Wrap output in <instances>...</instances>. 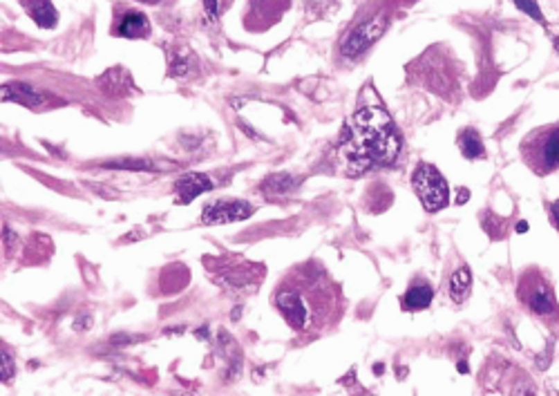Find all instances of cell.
<instances>
[{
  "mask_svg": "<svg viewBox=\"0 0 559 396\" xmlns=\"http://www.w3.org/2000/svg\"><path fill=\"white\" fill-rule=\"evenodd\" d=\"M204 7H206V12H208L211 18H215V16H218V12H220V3H218V0H204Z\"/></svg>",
  "mask_w": 559,
  "mask_h": 396,
  "instance_id": "cell-20",
  "label": "cell"
},
{
  "mask_svg": "<svg viewBox=\"0 0 559 396\" xmlns=\"http://www.w3.org/2000/svg\"><path fill=\"white\" fill-rule=\"evenodd\" d=\"M141 3H148V5H157L159 0H141Z\"/></svg>",
  "mask_w": 559,
  "mask_h": 396,
  "instance_id": "cell-23",
  "label": "cell"
},
{
  "mask_svg": "<svg viewBox=\"0 0 559 396\" xmlns=\"http://www.w3.org/2000/svg\"><path fill=\"white\" fill-rule=\"evenodd\" d=\"M3 101H16V103L34 108V105L43 103V96L27 83H7L3 85Z\"/></svg>",
  "mask_w": 559,
  "mask_h": 396,
  "instance_id": "cell-13",
  "label": "cell"
},
{
  "mask_svg": "<svg viewBox=\"0 0 559 396\" xmlns=\"http://www.w3.org/2000/svg\"><path fill=\"white\" fill-rule=\"evenodd\" d=\"M253 215V206L244 199H220L211 201L204 208L202 222L204 224H229V222H240Z\"/></svg>",
  "mask_w": 559,
  "mask_h": 396,
  "instance_id": "cell-7",
  "label": "cell"
},
{
  "mask_svg": "<svg viewBox=\"0 0 559 396\" xmlns=\"http://www.w3.org/2000/svg\"><path fill=\"white\" fill-rule=\"evenodd\" d=\"M0 376H3V383L14 376V361L5 350H3V363H0Z\"/></svg>",
  "mask_w": 559,
  "mask_h": 396,
  "instance_id": "cell-19",
  "label": "cell"
},
{
  "mask_svg": "<svg viewBox=\"0 0 559 396\" xmlns=\"http://www.w3.org/2000/svg\"><path fill=\"white\" fill-rule=\"evenodd\" d=\"M296 183H298V179L291 177V175H271V177L264 179L262 192L267 197H282L296 188Z\"/></svg>",
  "mask_w": 559,
  "mask_h": 396,
  "instance_id": "cell-14",
  "label": "cell"
},
{
  "mask_svg": "<svg viewBox=\"0 0 559 396\" xmlns=\"http://www.w3.org/2000/svg\"><path fill=\"white\" fill-rule=\"evenodd\" d=\"M470 285H472V276H470V269L468 267H461L452 273L450 278V294L456 303H463L468 294H470Z\"/></svg>",
  "mask_w": 559,
  "mask_h": 396,
  "instance_id": "cell-16",
  "label": "cell"
},
{
  "mask_svg": "<svg viewBox=\"0 0 559 396\" xmlns=\"http://www.w3.org/2000/svg\"><path fill=\"white\" fill-rule=\"evenodd\" d=\"M222 269L220 271V282L227 285L231 289H242V287H255L260 285V280L264 276V267L262 264H253V262H247V260H242L240 267L235 264H227V262H220ZM258 289V287H255Z\"/></svg>",
  "mask_w": 559,
  "mask_h": 396,
  "instance_id": "cell-8",
  "label": "cell"
},
{
  "mask_svg": "<svg viewBox=\"0 0 559 396\" xmlns=\"http://www.w3.org/2000/svg\"><path fill=\"white\" fill-rule=\"evenodd\" d=\"M400 152V134L389 114L378 105L360 108L349 128L340 154L349 175H358L374 166H389Z\"/></svg>",
  "mask_w": 559,
  "mask_h": 396,
  "instance_id": "cell-2",
  "label": "cell"
},
{
  "mask_svg": "<svg viewBox=\"0 0 559 396\" xmlns=\"http://www.w3.org/2000/svg\"><path fill=\"white\" fill-rule=\"evenodd\" d=\"M273 305L291 330L305 336H318L336 327L345 314V296L320 262L293 267L280 280Z\"/></svg>",
  "mask_w": 559,
  "mask_h": 396,
  "instance_id": "cell-1",
  "label": "cell"
},
{
  "mask_svg": "<svg viewBox=\"0 0 559 396\" xmlns=\"http://www.w3.org/2000/svg\"><path fill=\"white\" fill-rule=\"evenodd\" d=\"M522 157L539 177L559 170V123L544 125L528 134L522 141Z\"/></svg>",
  "mask_w": 559,
  "mask_h": 396,
  "instance_id": "cell-4",
  "label": "cell"
},
{
  "mask_svg": "<svg viewBox=\"0 0 559 396\" xmlns=\"http://www.w3.org/2000/svg\"><path fill=\"white\" fill-rule=\"evenodd\" d=\"M213 188V181L208 175L202 172H188L177 179L175 183V195H177V204H190L195 197H199L202 192H208Z\"/></svg>",
  "mask_w": 559,
  "mask_h": 396,
  "instance_id": "cell-9",
  "label": "cell"
},
{
  "mask_svg": "<svg viewBox=\"0 0 559 396\" xmlns=\"http://www.w3.org/2000/svg\"><path fill=\"white\" fill-rule=\"evenodd\" d=\"M517 298L533 316L542 318L546 325H559V305L553 291L551 280L544 276L542 269L531 267L519 276Z\"/></svg>",
  "mask_w": 559,
  "mask_h": 396,
  "instance_id": "cell-3",
  "label": "cell"
},
{
  "mask_svg": "<svg viewBox=\"0 0 559 396\" xmlns=\"http://www.w3.org/2000/svg\"><path fill=\"white\" fill-rule=\"evenodd\" d=\"M387 23H389L387 14H376V16L367 18L365 23L358 25L356 30L347 36L345 45H342V54H345L347 59H356V56H360L369 45H374L378 38L385 34Z\"/></svg>",
  "mask_w": 559,
  "mask_h": 396,
  "instance_id": "cell-6",
  "label": "cell"
},
{
  "mask_svg": "<svg viewBox=\"0 0 559 396\" xmlns=\"http://www.w3.org/2000/svg\"><path fill=\"white\" fill-rule=\"evenodd\" d=\"M114 32L121 38H148L150 21H148V16L136 12V9H127V12H123L119 16Z\"/></svg>",
  "mask_w": 559,
  "mask_h": 396,
  "instance_id": "cell-10",
  "label": "cell"
},
{
  "mask_svg": "<svg viewBox=\"0 0 559 396\" xmlns=\"http://www.w3.org/2000/svg\"><path fill=\"white\" fill-rule=\"evenodd\" d=\"M411 186H414L420 204L427 213H436V210L445 208L450 204V188L445 177L441 175L438 168L432 163H418V168L411 175Z\"/></svg>",
  "mask_w": 559,
  "mask_h": 396,
  "instance_id": "cell-5",
  "label": "cell"
},
{
  "mask_svg": "<svg viewBox=\"0 0 559 396\" xmlns=\"http://www.w3.org/2000/svg\"><path fill=\"white\" fill-rule=\"evenodd\" d=\"M517 231H519V233H524V231H528V224H526V222H524V224H519Z\"/></svg>",
  "mask_w": 559,
  "mask_h": 396,
  "instance_id": "cell-22",
  "label": "cell"
},
{
  "mask_svg": "<svg viewBox=\"0 0 559 396\" xmlns=\"http://www.w3.org/2000/svg\"><path fill=\"white\" fill-rule=\"evenodd\" d=\"M432 298H434V287L429 285L425 278H416L411 280V285L400 303H403V309H407V312H420V309L429 307Z\"/></svg>",
  "mask_w": 559,
  "mask_h": 396,
  "instance_id": "cell-11",
  "label": "cell"
},
{
  "mask_svg": "<svg viewBox=\"0 0 559 396\" xmlns=\"http://www.w3.org/2000/svg\"><path fill=\"white\" fill-rule=\"evenodd\" d=\"M23 5L27 9L29 18H34V23L38 27H45V30H52L58 23V12L50 0H23Z\"/></svg>",
  "mask_w": 559,
  "mask_h": 396,
  "instance_id": "cell-12",
  "label": "cell"
},
{
  "mask_svg": "<svg viewBox=\"0 0 559 396\" xmlns=\"http://www.w3.org/2000/svg\"><path fill=\"white\" fill-rule=\"evenodd\" d=\"M515 5L522 9L524 14H528L533 18V21L537 23H544V14L539 12V5H537V0H515Z\"/></svg>",
  "mask_w": 559,
  "mask_h": 396,
  "instance_id": "cell-18",
  "label": "cell"
},
{
  "mask_svg": "<svg viewBox=\"0 0 559 396\" xmlns=\"http://www.w3.org/2000/svg\"><path fill=\"white\" fill-rule=\"evenodd\" d=\"M551 224L559 231V199L551 204Z\"/></svg>",
  "mask_w": 559,
  "mask_h": 396,
  "instance_id": "cell-21",
  "label": "cell"
},
{
  "mask_svg": "<svg viewBox=\"0 0 559 396\" xmlns=\"http://www.w3.org/2000/svg\"><path fill=\"white\" fill-rule=\"evenodd\" d=\"M459 150L463 152L465 159H479L486 154L483 141L474 130H463L459 134Z\"/></svg>",
  "mask_w": 559,
  "mask_h": 396,
  "instance_id": "cell-15",
  "label": "cell"
},
{
  "mask_svg": "<svg viewBox=\"0 0 559 396\" xmlns=\"http://www.w3.org/2000/svg\"><path fill=\"white\" fill-rule=\"evenodd\" d=\"M110 168H130V170H150L152 163L145 159H114L110 163H105Z\"/></svg>",
  "mask_w": 559,
  "mask_h": 396,
  "instance_id": "cell-17",
  "label": "cell"
}]
</instances>
